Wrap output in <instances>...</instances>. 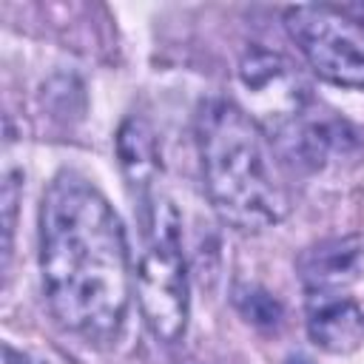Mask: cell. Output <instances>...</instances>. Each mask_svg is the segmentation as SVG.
Wrapping results in <instances>:
<instances>
[{"instance_id": "cell-4", "label": "cell", "mask_w": 364, "mask_h": 364, "mask_svg": "<svg viewBox=\"0 0 364 364\" xmlns=\"http://www.w3.org/2000/svg\"><path fill=\"white\" fill-rule=\"evenodd\" d=\"M284 26L310 68L344 88H364V31L338 9L293 6Z\"/></svg>"}, {"instance_id": "cell-9", "label": "cell", "mask_w": 364, "mask_h": 364, "mask_svg": "<svg viewBox=\"0 0 364 364\" xmlns=\"http://www.w3.org/2000/svg\"><path fill=\"white\" fill-rule=\"evenodd\" d=\"M236 307L256 327H276L282 321V304L267 290L253 287V284L250 287L245 284V287L236 290Z\"/></svg>"}, {"instance_id": "cell-2", "label": "cell", "mask_w": 364, "mask_h": 364, "mask_svg": "<svg viewBox=\"0 0 364 364\" xmlns=\"http://www.w3.org/2000/svg\"><path fill=\"white\" fill-rule=\"evenodd\" d=\"M267 142L256 119L230 100H208L196 114L205 193L219 219L245 233L267 230L290 210Z\"/></svg>"}, {"instance_id": "cell-6", "label": "cell", "mask_w": 364, "mask_h": 364, "mask_svg": "<svg viewBox=\"0 0 364 364\" xmlns=\"http://www.w3.org/2000/svg\"><path fill=\"white\" fill-rule=\"evenodd\" d=\"M364 242L358 236H333L307 247L296 267L307 296L316 293H344L361 273Z\"/></svg>"}, {"instance_id": "cell-10", "label": "cell", "mask_w": 364, "mask_h": 364, "mask_svg": "<svg viewBox=\"0 0 364 364\" xmlns=\"http://www.w3.org/2000/svg\"><path fill=\"white\" fill-rule=\"evenodd\" d=\"M338 11H344V14H347V17H350L361 31H364V6H341Z\"/></svg>"}, {"instance_id": "cell-1", "label": "cell", "mask_w": 364, "mask_h": 364, "mask_svg": "<svg viewBox=\"0 0 364 364\" xmlns=\"http://www.w3.org/2000/svg\"><path fill=\"white\" fill-rule=\"evenodd\" d=\"M40 273L51 316L91 344L122 333L131 259L119 216L80 173L51 179L40 208Z\"/></svg>"}, {"instance_id": "cell-11", "label": "cell", "mask_w": 364, "mask_h": 364, "mask_svg": "<svg viewBox=\"0 0 364 364\" xmlns=\"http://www.w3.org/2000/svg\"><path fill=\"white\" fill-rule=\"evenodd\" d=\"M287 364H313V361H310L307 355H301V353H296V355H290V358H287Z\"/></svg>"}, {"instance_id": "cell-8", "label": "cell", "mask_w": 364, "mask_h": 364, "mask_svg": "<svg viewBox=\"0 0 364 364\" xmlns=\"http://www.w3.org/2000/svg\"><path fill=\"white\" fill-rule=\"evenodd\" d=\"M117 159L122 168V176L128 188L136 193L142 205L151 202V191L156 182V173L162 168L159 162V142L145 117H128L117 131Z\"/></svg>"}, {"instance_id": "cell-7", "label": "cell", "mask_w": 364, "mask_h": 364, "mask_svg": "<svg viewBox=\"0 0 364 364\" xmlns=\"http://www.w3.org/2000/svg\"><path fill=\"white\" fill-rule=\"evenodd\" d=\"M307 333L327 353H350L364 338V310L344 293L307 296Z\"/></svg>"}, {"instance_id": "cell-5", "label": "cell", "mask_w": 364, "mask_h": 364, "mask_svg": "<svg viewBox=\"0 0 364 364\" xmlns=\"http://www.w3.org/2000/svg\"><path fill=\"white\" fill-rule=\"evenodd\" d=\"M239 85L250 100V117L267 139L276 142L310 114H316V100L299 68L267 48H250L239 63Z\"/></svg>"}, {"instance_id": "cell-3", "label": "cell", "mask_w": 364, "mask_h": 364, "mask_svg": "<svg viewBox=\"0 0 364 364\" xmlns=\"http://www.w3.org/2000/svg\"><path fill=\"white\" fill-rule=\"evenodd\" d=\"M148 242L136 264V299L145 324L162 344H176L188 327V264L179 216L171 202L145 205Z\"/></svg>"}]
</instances>
